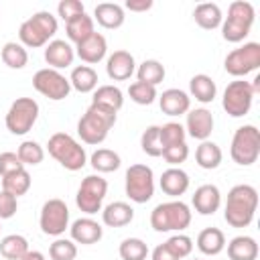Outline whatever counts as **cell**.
<instances>
[{"label":"cell","instance_id":"1","mask_svg":"<svg viewBox=\"0 0 260 260\" xmlns=\"http://www.w3.org/2000/svg\"><path fill=\"white\" fill-rule=\"evenodd\" d=\"M256 207H258V191L246 183L234 185L228 193L223 219L232 228H248L256 215Z\"/></svg>","mask_w":260,"mask_h":260},{"label":"cell","instance_id":"2","mask_svg":"<svg viewBox=\"0 0 260 260\" xmlns=\"http://www.w3.org/2000/svg\"><path fill=\"white\" fill-rule=\"evenodd\" d=\"M118 112L91 104L85 114L79 118L77 122V134L85 144H102L108 138V132L112 130V126L116 124V116Z\"/></svg>","mask_w":260,"mask_h":260},{"label":"cell","instance_id":"3","mask_svg":"<svg viewBox=\"0 0 260 260\" xmlns=\"http://www.w3.org/2000/svg\"><path fill=\"white\" fill-rule=\"evenodd\" d=\"M59 28L57 18L49 12V10H39L35 12L30 18H26L20 28H18V39L22 47H30V49H39L45 47L47 43H51V39L55 37Z\"/></svg>","mask_w":260,"mask_h":260},{"label":"cell","instance_id":"4","mask_svg":"<svg viewBox=\"0 0 260 260\" xmlns=\"http://www.w3.org/2000/svg\"><path fill=\"white\" fill-rule=\"evenodd\" d=\"M191 223V209L181 199L158 203L150 211V228L154 232H183Z\"/></svg>","mask_w":260,"mask_h":260},{"label":"cell","instance_id":"5","mask_svg":"<svg viewBox=\"0 0 260 260\" xmlns=\"http://www.w3.org/2000/svg\"><path fill=\"white\" fill-rule=\"evenodd\" d=\"M47 150L67 171H81L87 165L85 148L65 132H55L47 142Z\"/></svg>","mask_w":260,"mask_h":260},{"label":"cell","instance_id":"6","mask_svg":"<svg viewBox=\"0 0 260 260\" xmlns=\"http://www.w3.org/2000/svg\"><path fill=\"white\" fill-rule=\"evenodd\" d=\"M256 10L246 0H236L228 8V16L221 22V37L228 43H242L254 24Z\"/></svg>","mask_w":260,"mask_h":260},{"label":"cell","instance_id":"7","mask_svg":"<svg viewBox=\"0 0 260 260\" xmlns=\"http://www.w3.org/2000/svg\"><path fill=\"white\" fill-rule=\"evenodd\" d=\"M232 160L240 167H250L260 156V130L254 124L240 126L232 136Z\"/></svg>","mask_w":260,"mask_h":260},{"label":"cell","instance_id":"8","mask_svg":"<svg viewBox=\"0 0 260 260\" xmlns=\"http://www.w3.org/2000/svg\"><path fill=\"white\" fill-rule=\"evenodd\" d=\"M124 189L130 201L146 203L154 195V173L148 165H130L124 177Z\"/></svg>","mask_w":260,"mask_h":260},{"label":"cell","instance_id":"9","mask_svg":"<svg viewBox=\"0 0 260 260\" xmlns=\"http://www.w3.org/2000/svg\"><path fill=\"white\" fill-rule=\"evenodd\" d=\"M37 118H39V104L32 98H16L6 112L4 124L10 134L22 136L35 126Z\"/></svg>","mask_w":260,"mask_h":260},{"label":"cell","instance_id":"10","mask_svg":"<svg viewBox=\"0 0 260 260\" xmlns=\"http://www.w3.org/2000/svg\"><path fill=\"white\" fill-rule=\"evenodd\" d=\"M223 67L230 75L242 79L260 67V43H244L242 47L230 51L223 59Z\"/></svg>","mask_w":260,"mask_h":260},{"label":"cell","instance_id":"11","mask_svg":"<svg viewBox=\"0 0 260 260\" xmlns=\"http://www.w3.org/2000/svg\"><path fill=\"white\" fill-rule=\"evenodd\" d=\"M106 193H108V181L100 175H87L77 189L75 203L83 213L93 215V213L102 211V203L106 199Z\"/></svg>","mask_w":260,"mask_h":260},{"label":"cell","instance_id":"12","mask_svg":"<svg viewBox=\"0 0 260 260\" xmlns=\"http://www.w3.org/2000/svg\"><path fill=\"white\" fill-rule=\"evenodd\" d=\"M39 225L45 236L61 238L65 230L69 228V207L63 199H47L41 207Z\"/></svg>","mask_w":260,"mask_h":260},{"label":"cell","instance_id":"13","mask_svg":"<svg viewBox=\"0 0 260 260\" xmlns=\"http://www.w3.org/2000/svg\"><path fill=\"white\" fill-rule=\"evenodd\" d=\"M252 102H254V93H252L250 81L236 79V81H230L228 87L223 89L221 108L232 118H242V116H246L250 112Z\"/></svg>","mask_w":260,"mask_h":260},{"label":"cell","instance_id":"14","mask_svg":"<svg viewBox=\"0 0 260 260\" xmlns=\"http://www.w3.org/2000/svg\"><path fill=\"white\" fill-rule=\"evenodd\" d=\"M32 87H35L41 95H45V98H49V100H53V102L65 100V98L69 95V91H71L69 79H67L61 71L51 69V67L39 69V71L32 75Z\"/></svg>","mask_w":260,"mask_h":260},{"label":"cell","instance_id":"15","mask_svg":"<svg viewBox=\"0 0 260 260\" xmlns=\"http://www.w3.org/2000/svg\"><path fill=\"white\" fill-rule=\"evenodd\" d=\"M213 114L207 108H195L187 112V122H185V132L195 138V140H209L213 132Z\"/></svg>","mask_w":260,"mask_h":260},{"label":"cell","instance_id":"16","mask_svg":"<svg viewBox=\"0 0 260 260\" xmlns=\"http://www.w3.org/2000/svg\"><path fill=\"white\" fill-rule=\"evenodd\" d=\"M106 73L112 81H126L136 73V61L124 49L114 51L106 61Z\"/></svg>","mask_w":260,"mask_h":260},{"label":"cell","instance_id":"17","mask_svg":"<svg viewBox=\"0 0 260 260\" xmlns=\"http://www.w3.org/2000/svg\"><path fill=\"white\" fill-rule=\"evenodd\" d=\"M75 59V47H71L63 39H53L51 43L45 45V61L49 63L51 69H65L73 65Z\"/></svg>","mask_w":260,"mask_h":260},{"label":"cell","instance_id":"18","mask_svg":"<svg viewBox=\"0 0 260 260\" xmlns=\"http://www.w3.org/2000/svg\"><path fill=\"white\" fill-rule=\"evenodd\" d=\"M191 203H193V207L199 215H213L221 205V193L215 185L205 183V185L195 189V193L191 197Z\"/></svg>","mask_w":260,"mask_h":260},{"label":"cell","instance_id":"19","mask_svg":"<svg viewBox=\"0 0 260 260\" xmlns=\"http://www.w3.org/2000/svg\"><path fill=\"white\" fill-rule=\"evenodd\" d=\"M69 234H71V240L75 244L91 246V244H98L102 240L104 228L91 217H79L69 225Z\"/></svg>","mask_w":260,"mask_h":260},{"label":"cell","instance_id":"20","mask_svg":"<svg viewBox=\"0 0 260 260\" xmlns=\"http://www.w3.org/2000/svg\"><path fill=\"white\" fill-rule=\"evenodd\" d=\"M108 53V41L104 35L100 32H93L91 37H87L85 41L77 43L75 45V55L87 63V65H93V63H100Z\"/></svg>","mask_w":260,"mask_h":260},{"label":"cell","instance_id":"21","mask_svg":"<svg viewBox=\"0 0 260 260\" xmlns=\"http://www.w3.org/2000/svg\"><path fill=\"white\" fill-rule=\"evenodd\" d=\"M158 106L167 116H181L191 110V98L179 87H169L158 95Z\"/></svg>","mask_w":260,"mask_h":260},{"label":"cell","instance_id":"22","mask_svg":"<svg viewBox=\"0 0 260 260\" xmlns=\"http://www.w3.org/2000/svg\"><path fill=\"white\" fill-rule=\"evenodd\" d=\"M158 183H160V189H162L165 195H169V197H181L189 189V183L191 181H189V175L183 169L171 167V169L162 171Z\"/></svg>","mask_w":260,"mask_h":260},{"label":"cell","instance_id":"23","mask_svg":"<svg viewBox=\"0 0 260 260\" xmlns=\"http://www.w3.org/2000/svg\"><path fill=\"white\" fill-rule=\"evenodd\" d=\"M93 20H98L100 26L104 28H120L126 20L124 8L116 2H102L93 8Z\"/></svg>","mask_w":260,"mask_h":260},{"label":"cell","instance_id":"24","mask_svg":"<svg viewBox=\"0 0 260 260\" xmlns=\"http://www.w3.org/2000/svg\"><path fill=\"white\" fill-rule=\"evenodd\" d=\"M134 219V209L126 201H114L102 209V221L108 228H124Z\"/></svg>","mask_w":260,"mask_h":260},{"label":"cell","instance_id":"25","mask_svg":"<svg viewBox=\"0 0 260 260\" xmlns=\"http://www.w3.org/2000/svg\"><path fill=\"white\" fill-rule=\"evenodd\" d=\"M197 248L205 256H217L225 248V236L219 228H205L197 236Z\"/></svg>","mask_w":260,"mask_h":260},{"label":"cell","instance_id":"26","mask_svg":"<svg viewBox=\"0 0 260 260\" xmlns=\"http://www.w3.org/2000/svg\"><path fill=\"white\" fill-rule=\"evenodd\" d=\"M193 18L205 30H213V28L221 26V22H223L221 8L215 2H201V4H197L195 10H193Z\"/></svg>","mask_w":260,"mask_h":260},{"label":"cell","instance_id":"27","mask_svg":"<svg viewBox=\"0 0 260 260\" xmlns=\"http://www.w3.org/2000/svg\"><path fill=\"white\" fill-rule=\"evenodd\" d=\"M230 260H256L258 258V242L252 236H236L228 244Z\"/></svg>","mask_w":260,"mask_h":260},{"label":"cell","instance_id":"28","mask_svg":"<svg viewBox=\"0 0 260 260\" xmlns=\"http://www.w3.org/2000/svg\"><path fill=\"white\" fill-rule=\"evenodd\" d=\"M98 81H100L98 79V73L89 65H77V67H73V71L69 75L71 87L75 91H79V93H91V91H95Z\"/></svg>","mask_w":260,"mask_h":260},{"label":"cell","instance_id":"29","mask_svg":"<svg viewBox=\"0 0 260 260\" xmlns=\"http://www.w3.org/2000/svg\"><path fill=\"white\" fill-rule=\"evenodd\" d=\"M189 91H191V95H193L197 102H201V104H211V102L215 100L217 85H215V81H213L209 75L197 73V75H193L191 81H189Z\"/></svg>","mask_w":260,"mask_h":260},{"label":"cell","instance_id":"30","mask_svg":"<svg viewBox=\"0 0 260 260\" xmlns=\"http://www.w3.org/2000/svg\"><path fill=\"white\" fill-rule=\"evenodd\" d=\"M65 32H67V39L77 45V43L85 41L87 37H91V35L95 32V28H93V18L83 12V14L75 16V18H71L69 22H65Z\"/></svg>","mask_w":260,"mask_h":260},{"label":"cell","instance_id":"31","mask_svg":"<svg viewBox=\"0 0 260 260\" xmlns=\"http://www.w3.org/2000/svg\"><path fill=\"white\" fill-rule=\"evenodd\" d=\"M221 158H223L221 148H219L215 142H211V140H203V142L197 146V150H195V162H197L201 169H205V171L217 169V167L221 165Z\"/></svg>","mask_w":260,"mask_h":260},{"label":"cell","instance_id":"32","mask_svg":"<svg viewBox=\"0 0 260 260\" xmlns=\"http://www.w3.org/2000/svg\"><path fill=\"white\" fill-rule=\"evenodd\" d=\"M91 104H98V106H104V108L118 112L124 106V93L116 85H98L93 91Z\"/></svg>","mask_w":260,"mask_h":260},{"label":"cell","instance_id":"33","mask_svg":"<svg viewBox=\"0 0 260 260\" xmlns=\"http://www.w3.org/2000/svg\"><path fill=\"white\" fill-rule=\"evenodd\" d=\"M165 65L160 63V61H156V59H146V61H142L138 67H136V77H138V81H142V83H148V85H152V87H156L162 79H165Z\"/></svg>","mask_w":260,"mask_h":260},{"label":"cell","instance_id":"34","mask_svg":"<svg viewBox=\"0 0 260 260\" xmlns=\"http://www.w3.org/2000/svg\"><path fill=\"white\" fill-rule=\"evenodd\" d=\"M89 165L93 167V171L98 173H114L120 169L122 160L120 154L110 150V148H98L91 156H89Z\"/></svg>","mask_w":260,"mask_h":260},{"label":"cell","instance_id":"35","mask_svg":"<svg viewBox=\"0 0 260 260\" xmlns=\"http://www.w3.org/2000/svg\"><path fill=\"white\" fill-rule=\"evenodd\" d=\"M2 189L8 191L10 195H14L16 199L20 195H24L30 189V175L26 169H18L14 173H8L2 177Z\"/></svg>","mask_w":260,"mask_h":260},{"label":"cell","instance_id":"36","mask_svg":"<svg viewBox=\"0 0 260 260\" xmlns=\"http://www.w3.org/2000/svg\"><path fill=\"white\" fill-rule=\"evenodd\" d=\"M28 252V242L20 234H10L0 240V254L6 260H20Z\"/></svg>","mask_w":260,"mask_h":260},{"label":"cell","instance_id":"37","mask_svg":"<svg viewBox=\"0 0 260 260\" xmlns=\"http://www.w3.org/2000/svg\"><path fill=\"white\" fill-rule=\"evenodd\" d=\"M0 57L4 61L6 67L10 69H22L26 63H28V53H26V47H22L20 43L16 41H10L2 47L0 51Z\"/></svg>","mask_w":260,"mask_h":260},{"label":"cell","instance_id":"38","mask_svg":"<svg viewBox=\"0 0 260 260\" xmlns=\"http://www.w3.org/2000/svg\"><path fill=\"white\" fill-rule=\"evenodd\" d=\"M118 254L122 260H146L148 246L140 238H126V240H122Z\"/></svg>","mask_w":260,"mask_h":260},{"label":"cell","instance_id":"39","mask_svg":"<svg viewBox=\"0 0 260 260\" xmlns=\"http://www.w3.org/2000/svg\"><path fill=\"white\" fill-rule=\"evenodd\" d=\"M16 154H18V158H20L22 165H30V167L41 165L43 158H45V150H43V146L37 140H24V142H20Z\"/></svg>","mask_w":260,"mask_h":260},{"label":"cell","instance_id":"40","mask_svg":"<svg viewBox=\"0 0 260 260\" xmlns=\"http://www.w3.org/2000/svg\"><path fill=\"white\" fill-rule=\"evenodd\" d=\"M142 152L148 156H160L162 154V142H160V126H148L140 136Z\"/></svg>","mask_w":260,"mask_h":260},{"label":"cell","instance_id":"41","mask_svg":"<svg viewBox=\"0 0 260 260\" xmlns=\"http://www.w3.org/2000/svg\"><path fill=\"white\" fill-rule=\"evenodd\" d=\"M128 95L138 106H150L156 100V87H152L148 83H142V81H134L128 87Z\"/></svg>","mask_w":260,"mask_h":260},{"label":"cell","instance_id":"42","mask_svg":"<svg viewBox=\"0 0 260 260\" xmlns=\"http://www.w3.org/2000/svg\"><path fill=\"white\" fill-rule=\"evenodd\" d=\"M49 256H51V260H75L77 244L67 238H57L49 246Z\"/></svg>","mask_w":260,"mask_h":260},{"label":"cell","instance_id":"43","mask_svg":"<svg viewBox=\"0 0 260 260\" xmlns=\"http://www.w3.org/2000/svg\"><path fill=\"white\" fill-rule=\"evenodd\" d=\"M185 126H181L179 122H167L160 126V142H162V148L165 146H171V144H179V142H185Z\"/></svg>","mask_w":260,"mask_h":260},{"label":"cell","instance_id":"44","mask_svg":"<svg viewBox=\"0 0 260 260\" xmlns=\"http://www.w3.org/2000/svg\"><path fill=\"white\" fill-rule=\"evenodd\" d=\"M165 246L179 258V260H183V258H187L191 252H193V240L189 238V236H185V234H175V236H171L167 242H165Z\"/></svg>","mask_w":260,"mask_h":260},{"label":"cell","instance_id":"45","mask_svg":"<svg viewBox=\"0 0 260 260\" xmlns=\"http://www.w3.org/2000/svg\"><path fill=\"white\" fill-rule=\"evenodd\" d=\"M160 156H162L171 167H179L181 162L187 160V156H189V146H187V142H179V144L165 146Z\"/></svg>","mask_w":260,"mask_h":260},{"label":"cell","instance_id":"46","mask_svg":"<svg viewBox=\"0 0 260 260\" xmlns=\"http://www.w3.org/2000/svg\"><path fill=\"white\" fill-rule=\"evenodd\" d=\"M85 12V8H83V4L79 2V0H61L59 4H57V14L65 20V22H69L71 18H75V16H79V14H83Z\"/></svg>","mask_w":260,"mask_h":260},{"label":"cell","instance_id":"47","mask_svg":"<svg viewBox=\"0 0 260 260\" xmlns=\"http://www.w3.org/2000/svg\"><path fill=\"white\" fill-rule=\"evenodd\" d=\"M18 209V201L14 195H10L8 191H0V221L2 219H10Z\"/></svg>","mask_w":260,"mask_h":260},{"label":"cell","instance_id":"48","mask_svg":"<svg viewBox=\"0 0 260 260\" xmlns=\"http://www.w3.org/2000/svg\"><path fill=\"white\" fill-rule=\"evenodd\" d=\"M18 169H24V165L20 162L16 152H0V177L14 173Z\"/></svg>","mask_w":260,"mask_h":260},{"label":"cell","instance_id":"49","mask_svg":"<svg viewBox=\"0 0 260 260\" xmlns=\"http://www.w3.org/2000/svg\"><path fill=\"white\" fill-rule=\"evenodd\" d=\"M124 6L130 12H146L152 8V0H126Z\"/></svg>","mask_w":260,"mask_h":260},{"label":"cell","instance_id":"50","mask_svg":"<svg viewBox=\"0 0 260 260\" xmlns=\"http://www.w3.org/2000/svg\"><path fill=\"white\" fill-rule=\"evenodd\" d=\"M152 260H179L165 244H158L154 250H152Z\"/></svg>","mask_w":260,"mask_h":260},{"label":"cell","instance_id":"51","mask_svg":"<svg viewBox=\"0 0 260 260\" xmlns=\"http://www.w3.org/2000/svg\"><path fill=\"white\" fill-rule=\"evenodd\" d=\"M20 260H45V254L39 250H28Z\"/></svg>","mask_w":260,"mask_h":260},{"label":"cell","instance_id":"52","mask_svg":"<svg viewBox=\"0 0 260 260\" xmlns=\"http://www.w3.org/2000/svg\"><path fill=\"white\" fill-rule=\"evenodd\" d=\"M250 87H252V93H254V95L260 91V75H256V77H254V81L250 83Z\"/></svg>","mask_w":260,"mask_h":260},{"label":"cell","instance_id":"53","mask_svg":"<svg viewBox=\"0 0 260 260\" xmlns=\"http://www.w3.org/2000/svg\"><path fill=\"white\" fill-rule=\"evenodd\" d=\"M195 260H201V258H195Z\"/></svg>","mask_w":260,"mask_h":260},{"label":"cell","instance_id":"54","mask_svg":"<svg viewBox=\"0 0 260 260\" xmlns=\"http://www.w3.org/2000/svg\"><path fill=\"white\" fill-rule=\"evenodd\" d=\"M0 230H2V225H0Z\"/></svg>","mask_w":260,"mask_h":260}]
</instances>
